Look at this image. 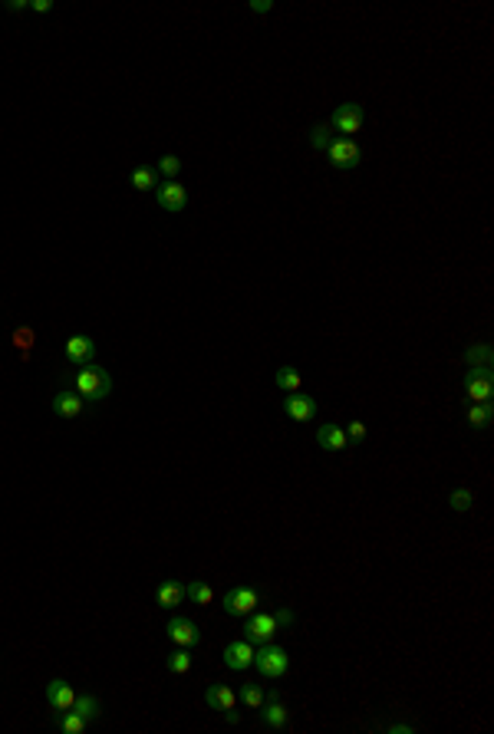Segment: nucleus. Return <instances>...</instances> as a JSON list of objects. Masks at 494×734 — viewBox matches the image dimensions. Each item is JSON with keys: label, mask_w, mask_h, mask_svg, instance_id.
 <instances>
[{"label": "nucleus", "mask_w": 494, "mask_h": 734, "mask_svg": "<svg viewBox=\"0 0 494 734\" xmlns=\"http://www.w3.org/2000/svg\"><path fill=\"white\" fill-rule=\"evenodd\" d=\"M465 359H468V366H491V346L488 343L471 346V349L465 353Z\"/></svg>", "instance_id": "c85d7f7f"}, {"label": "nucleus", "mask_w": 494, "mask_h": 734, "mask_svg": "<svg viewBox=\"0 0 494 734\" xmlns=\"http://www.w3.org/2000/svg\"><path fill=\"white\" fill-rule=\"evenodd\" d=\"M165 632H168V639L175 642V646H181V648H191V646H198V642H201L198 622L185 619V616H175V619H168Z\"/></svg>", "instance_id": "6e6552de"}, {"label": "nucleus", "mask_w": 494, "mask_h": 734, "mask_svg": "<svg viewBox=\"0 0 494 734\" xmlns=\"http://www.w3.org/2000/svg\"><path fill=\"white\" fill-rule=\"evenodd\" d=\"M224 665L231 672H244V668L254 665V642L247 639H234L228 648H224Z\"/></svg>", "instance_id": "9d476101"}, {"label": "nucleus", "mask_w": 494, "mask_h": 734, "mask_svg": "<svg viewBox=\"0 0 494 734\" xmlns=\"http://www.w3.org/2000/svg\"><path fill=\"white\" fill-rule=\"evenodd\" d=\"M326 158H330L333 168L350 172V168H356V165L362 162V148L352 142V139H333V145L326 148Z\"/></svg>", "instance_id": "423d86ee"}, {"label": "nucleus", "mask_w": 494, "mask_h": 734, "mask_svg": "<svg viewBox=\"0 0 494 734\" xmlns=\"http://www.w3.org/2000/svg\"><path fill=\"white\" fill-rule=\"evenodd\" d=\"M284 412L294 421H314L316 419V399L314 395H304V392H287Z\"/></svg>", "instance_id": "1a4fd4ad"}, {"label": "nucleus", "mask_w": 494, "mask_h": 734, "mask_svg": "<svg viewBox=\"0 0 494 734\" xmlns=\"http://www.w3.org/2000/svg\"><path fill=\"white\" fill-rule=\"evenodd\" d=\"M254 668L264 678H284L287 668H290V656H287L284 646H277V642H264V646L254 648Z\"/></svg>", "instance_id": "f03ea898"}, {"label": "nucleus", "mask_w": 494, "mask_h": 734, "mask_svg": "<svg viewBox=\"0 0 494 734\" xmlns=\"http://www.w3.org/2000/svg\"><path fill=\"white\" fill-rule=\"evenodd\" d=\"M221 606H224L228 616H251V612L260 606V596H257V590H251V586H234V590L224 593Z\"/></svg>", "instance_id": "0eeeda50"}, {"label": "nucleus", "mask_w": 494, "mask_h": 734, "mask_svg": "<svg viewBox=\"0 0 494 734\" xmlns=\"http://www.w3.org/2000/svg\"><path fill=\"white\" fill-rule=\"evenodd\" d=\"M129 182H132V188H139V191H152V188H159V172L149 168V165H139Z\"/></svg>", "instance_id": "412c9836"}, {"label": "nucleus", "mask_w": 494, "mask_h": 734, "mask_svg": "<svg viewBox=\"0 0 494 734\" xmlns=\"http://www.w3.org/2000/svg\"><path fill=\"white\" fill-rule=\"evenodd\" d=\"M274 619H277V626H280V629H287V626H294V612H290V610L284 606V610H277V612H274Z\"/></svg>", "instance_id": "473e14b6"}, {"label": "nucleus", "mask_w": 494, "mask_h": 734, "mask_svg": "<svg viewBox=\"0 0 494 734\" xmlns=\"http://www.w3.org/2000/svg\"><path fill=\"white\" fill-rule=\"evenodd\" d=\"M185 596H188L191 602H201V606L214 600V593H211V586H208V583H201V580L188 583V586H185Z\"/></svg>", "instance_id": "bb28decb"}, {"label": "nucleus", "mask_w": 494, "mask_h": 734, "mask_svg": "<svg viewBox=\"0 0 494 734\" xmlns=\"http://www.w3.org/2000/svg\"><path fill=\"white\" fill-rule=\"evenodd\" d=\"M13 343H17L20 349H30V343H33V330H17V333H13Z\"/></svg>", "instance_id": "2f4dec72"}, {"label": "nucleus", "mask_w": 494, "mask_h": 734, "mask_svg": "<svg viewBox=\"0 0 494 734\" xmlns=\"http://www.w3.org/2000/svg\"><path fill=\"white\" fill-rule=\"evenodd\" d=\"M389 731L392 734H412L415 728H412V725H389Z\"/></svg>", "instance_id": "e433bc0d"}, {"label": "nucleus", "mask_w": 494, "mask_h": 734, "mask_svg": "<svg viewBox=\"0 0 494 734\" xmlns=\"http://www.w3.org/2000/svg\"><path fill=\"white\" fill-rule=\"evenodd\" d=\"M274 382H277V389L280 392H300V372H297L294 366H280Z\"/></svg>", "instance_id": "4be33fe9"}, {"label": "nucleus", "mask_w": 494, "mask_h": 734, "mask_svg": "<svg viewBox=\"0 0 494 734\" xmlns=\"http://www.w3.org/2000/svg\"><path fill=\"white\" fill-rule=\"evenodd\" d=\"M491 419H494L491 402H471V409H468V425H471V429H488Z\"/></svg>", "instance_id": "aec40b11"}, {"label": "nucleus", "mask_w": 494, "mask_h": 734, "mask_svg": "<svg viewBox=\"0 0 494 734\" xmlns=\"http://www.w3.org/2000/svg\"><path fill=\"white\" fill-rule=\"evenodd\" d=\"M155 172L165 175L168 182H175V175L181 172V158H178V155H162V158H159V168H155Z\"/></svg>", "instance_id": "c756f323"}, {"label": "nucleus", "mask_w": 494, "mask_h": 734, "mask_svg": "<svg viewBox=\"0 0 494 734\" xmlns=\"http://www.w3.org/2000/svg\"><path fill=\"white\" fill-rule=\"evenodd\" d=\"M96 356V343L89 339V336H69L67 339V359L73 366H89Z\"/></svg>", "instance_id": "ddd939ff"}, {"label": "nucleus", "mask_w": 494, "mask_h": 734, "mask_svg": "<svg viewBox=\"0 0 494 734\" xmlns=\"http://www.w3.org/2000/svg\"><path fill=\"white\" fill-rule=\"evenodd\" d=\"M73 711H76L79 718H86V725L96 721V718H103V705H99V698H96V695H76Z\"/></svg>", "instance_id": "6ab92c4d"}, {"label": "nucleus", "mask_w": 494, "mask_h": 734, "mask_svg": "<svg viewBox=\"0 0 494 734\" xmlns=\"http://www.w3.org/2000/svg\"><path fill=\"white\" fill-rule=\"evenodd\" d=\"M241 701H244L247 708H260L264 705V685H257V682L241 685Z\"/></svg>", "instance_id": "a878e982"}, {"label": "nucleus", "mask_w": 494, "mask_h": 734, "mask_svg": "<svg viewBox=\"0 0 494 734\" xmlns=\"http://www.w3.org/2000/svg\"><path fill=\"white\" fill-rule=\"evenodd\" d=\"M465 392L471 402H491L494 395V372L491 366H471L465 372Z\"/></svg>", "instance_id": "39448f33"}, {"label": "nucleus", "mask_w": 494, "mask_h": 734, "mask_svg": "<svg viewBox=\"0 0 494 734\" xmlns=\"http://www.w3.org/2000/svg\"><path fill=\"white\" fill-rule=\"evenodd\" d=\"M362 122H366V112H362L360 103H343L330 115V129L340 132V139H352L362 129Z\"/></svg>", "instance_id": "7ed1b4c3"}, {"label": "nucleus", "mask_w": 494, "mask_h": 734, "mask_svg": "<svg viewBox=\"0 0 494 734\" xmlns=\"http://www.w3.org/2000/svg\"><path fill=\"white\" fill-rule=\"evenodd\" d=\"M270 7H274L270 0H251V10H254V13H267Z\"/></svg>", "instance_id": "72a5a7b5"}, {"label": "nucleus", "mask_w": 494, "mask_h": 734, "mask_svg": "<svg viewBox=\"0 0 494 734\" xmlns=\"http://www.w3.org/2000/svg\"><path fill=\"white\" fill-rule=\"evenodd\" d=\"M155 194H159V204H162L168 214H178V211H185V204H188V191H185V185H178V182L159 185Z\"/></svg>", "instance_id": "9b49d317"}, {"label": "nucleus", "mask_w": 494, "mask_h": 734, "mask_svg": "<svg viewBox=\"0 0 494 734\" xmlns=\"http://www.w3.org/2000/svg\"><path fill=\"white\" fill-rule=\"evenodd\" d=\"M205 701H208V708L228 711V708L238 705V695H234V688L231 685H211L208 692H205Z\"/></svg>", "instance_id": "dca6fc26"}, {"label": "nucleus", "mask_w": 494, "mask_h": 734, "mask_svg": "<svg viewBox=\"0 0 494 734\" xmlns=\"http://www.w3.org/2000/svg\"><path fill=\"white\" fill-rule=\"evenodd\" d=\"M57 728H59L63 734H83V731H86V718H79L76 711L69 708V711H59Z\"/></svg>", "instance_id": "b1692460"}, {"label": "nucleus", "mask_w": 494, "mask_h": 734, "mask_svg": "<svg viewBox=\"0 0 494 734\" xmlns=\"http://www.w3.org/2000/svg\"><path fill=\"white\" fill-rule=\"evenodd\" d=\"M47 701L53 711H69L73 708V701H76V692H73V685L69 682H63V678H53L47 685Z\"/></svg>", "instance_id": "f8f14e48"}, {"label": "nucleus", "mask_w": 494, "mask_h": 734, "mask_svg": "<svg viewBox=\"0 0 494 734\" xmlns=\"http://www.w3.org/2000/svg\"><path fill=\"white\" fill-rule=\"evenodd\" d=\"M310 145H314L316 152H326V148L333 145V129H330V125H314V129H310Z\"/></svg>", "instance_id": "cd10ccee"}, {"label": "nucleus", "mask_w": 494, "mask_h": 734, "mask_svg": "<svg viewBox=\"0 0 494 734\" xmlns=\"http://www.w3.org/2000/svg\"><path fill=\"white\" fill-rule=\"evenodd\" d=\"M471 504H475V491H471V487H455V491L448 494V507L458 511V514H461V511H471Z\"/></svg>", "instance_id": "5701e85b"}, {"label": "nucleus", "mask_w": 494, "mask_h": 734, "mask_svg": "<svg viewBox=\"0 0 494 734\" xmlns=\"http://www.w3.org/2000/svg\"><path fill=\"white\" fill-rule=\"evenodd\" d=\"M165 665H168V672H175V675H185V672H191V656H188V648H181V646H178V652H171V656L165 658Z\"/></svg>", "instance_id": "393cba45"}, {"label": "nucleus", "mask_w": 494, "mask_h": 734, "mask_svg": "<svg viewBox=\"0 0 494 734\" xmlns=\"http://www.w3.org/2000/svg\"><path fill=\"white\" fill-rule=\"evenodd\" d=\"M346 438H350V441H362V438H366V425H362V421H350Z\"/></svg>", "instance_id": "7c9ffc66"}, {"label": "nucleus", "mask_w": 494, "mask_h": 734, "mask_svg": "<svg viewBox=\"0 0 494 734\" xmlns=\"http://www.w3.org/2000/svg\"><path fill=\"white\" fill-rule=\"evenodd\" d=\"M244 639L254 642V646H264V642H274V636L280 632V626H277L274 612H251V616H244Z\"/></svg>", "instance_id": "20e7f679"}, {"label": "nucleus", "mask_w": 494, "mask_h": 734, "mask_svg": "<svg viewBox=\"0 0 494 734\" xmlns=\"http://www.w3.org/2000/svg\"><path fill=\"white\" fill-rule=\"evenodd\" d=\"M83 405L86 402L79 392H59V395H53V412H57L59 419H79Z\"/></svg>", "instance_id": "2eb2a0df"}, {"label": "nucleus", "mask_w": 494, "mask_h": 734, "mask_svg": "<svg viewBox=\"0 0 494 734\" xmlns=\"http://www.w3.org/2000/svg\"><path fill=\"white\" fill-rule=\"evenodd\" d=\"M316 441H320V448H326V451H343L346 445H350V438H346V431H343L340 425H323V429L316 431Z\"/></svg>", "instance_id": "f3484780"}, {"label": "nucleus", "mask_w": 494, "mask_h": 734, "mask_svg": "<svg viewBox=\"0 0 494 734\" xmlns=\"http://www.w3.org/2000/svg\"><path fill=\"white\" fill-rule=\"evenodd\" d=\"M30 0H7V10H27Z\"/></svg>", "instance_id": "c9c22d12"}, {"label": "nucleus", "mask_w": 494, "mask_h": 734, "mask_svg": "<svg viewBox=\"0 0 494 734\" xmlns=\"http://www.w3.org/2000/svg\"><path fill=\"white\" fill-rule=\"evenodd\" d=\"M155 602H159L162 610H175V606H181V602H185V583H178V580L159 583V590H155Z\"/></svg>", "instance_id": "4468645a"}, {"label": "nucleus", "mask_w": 494, "mask_h": 734, "mask_svg": "<svg viewBox=\"0 0 494 734\" xmlns=\"http://www.w3.org/2000/svg\"><path fill=\"white\" fill-rule=\"evenodd\" d=\"M76 392L83 395V402H103L113 392V379L103 366H79L76 372Z\"/></svg>", "instance_id": "f257e3e1"}, {"label": "nucleus", "mask_w": 494, "mask_h": 734, "mask_svg": "<svg viewBox=\"0 0 494 734\" xmlns=\"http://www.w3.org/2000/svg\"><path fill=\"white\" fill-rule=\"evenodd\" d=\"M264 711H260V721H264L267 728H274V731H280V728L290 725V711H287L280 701H264Z\"/></svg>", "instance_id": "a211bd4d"}, {"label": "nucleus", "mask_w": 494, "mask_h": 734, "mask_svg": "<svg viewBox=\"0 0 494 734\" xmlns=\"http://www.w3.org/2000/svg\"><path fill=\"white\" fill-rule=\"evenodd\" d=\"M50 7H53L50 0H30V10H37V13H47Z\"/></svg>", "instance_id": "f704fd0d"}, {"label": "nucleus", "mask_w": 494, "mask_h": 734, "mask_svg": "<svg viewBox=\"0 0 494 734\" xmlns=\"http://www.w3.org/2000/svg\"><path fill=\"white\" fill-rule=\"evenodd\" d=\"M224 721H228V725H238V721H241V715H238V711H234V708H228V711H224Z\"/></svg>", "instance_id": "4c0bfd02"}]
</instances>
